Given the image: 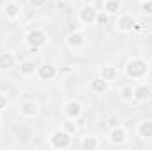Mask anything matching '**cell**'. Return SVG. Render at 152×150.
Returning a JSON list of instances; mask_svg holds the SVG:
<instances>
[{"mask_svg": "<svg viewBox=\"0 0 152 150\" xmlns=\"http://www.w3.org/2000/svg\"><path fill=\"white\" fill-rule=\"evenodd\" d=\"M149 71V64L147 60L143 58H138V57H133L127 60V64L124 66V73L129 79H142L143 76L147 74Z\"/></svg>", "mask_w": 152, "mask_h": 150, "instance_id": "cell-1", "label": "cell"}, {"mask_svg": "<svg viewBox=\"0 0 152 150\" xmlns=\"http://www.w3.org/2000/svg\"><path fill=\"white\" fill-rule=\"evenodd\" d=\"M48 41V36L42 28H32L27 36H25V42L32 51H37L39 48H42Z\"/></svg>", "mask_w": 152, "mask_h": 150, "instance_id": "cell-2", "label": "cell"}, {"mask_svg": "<svg viewBox=\"0 0 152 150\" xmlns=\"http://www.w3.org/2000/svg\"><path fill=\"white\" fill-rule=\"evenodd\" d=\"M71 145V134L64 129H58L55 133H51L50 136V147L53 149H67Z\"/></svg>", "mask_w": 152, "mask_h": 150, "instance_id": "cell-3", "label": "cell"}, {"mask_svg": "<svg viewBox=\"0 0 152 150\" xmlns=\"http://www.w3.org/2000/svg\"><path fill=\"white\" fill-rule=\"evenodd\" d=\"M81 113H83V108H81V104H80L78 101H69V103H66V106H64V115H66L69 120H78V117H81Z\"/></svg>", "mask_w": 152, "mask_h": 150, "instance_id": "cell-4", "label": "cell"}, {"mask_svg": "<svg viewBox=\"0 0 152 150\" xmlns=\"http://www.w3.org/2000/svg\"><path fill=\"white\" fill-rule=\"evenodd\" d=\"M108 140L113 145H122L127 140V133H126V129L122 125L120 127H113V129H108Z\"/></svg>", "mask_w": 152, "mask_h": 150, "instance_id": "cell-5", "label": "cell"}, {"mask_svg": "<svg viewBox=\"0 0 152 150\" xmlns=\"http://www.w3.org/2000/svg\"><path fill=\"white\" fill-rule=\"evenodd\" d=\"M96 16H97V9L94 5H83L78 12V18L81 23H94Z\"/></svg>", "mask_w": 152, "mask_h": 150, "instance_id": "cell-6", "label": "cell"}, {"mask_svg": "<svg viewBox=\"0 0 152 150\" xmlns=\"http://www.w3.org/2000/svg\"><path fill=\"white\" fill-rule=\"evenodd\" d=\"M134 25H136V20L131 14H124V16H120L117 20V27H118L120 32H133Z\"/></svg>", "mask_w": 152, "mask_h": 150, "instance_id": "cell-7", "label": "cell"}, {"mask_svg": "<svg viewBox=\"0 0 152 150\" xmlns=\"http://www.w3.org/2000/svg\"><path fill=\"white\" fill-rule=\"evenodd\" d=\"M20 111H21L23 117H27V118H34L39 113V104L36 101H25V103H21Z\"/></svg>", "mask_w": 152, "mask_h": 150, "instance_id": "cell-8", "label": "cell"}, {"mask_svg": "<svg viewBox=\"0 0 152 150\" xmlns=\"http://www.w3.org/2000/svg\"><path fill=\"white\" fill-rule=\"evenodd\" d=\"M136 134L143 140L152 138V120H142L136 127Z\"/></svg>", "mask_w": 152, "mask_h": 150, "instance_id": "cell-9", "label": "cell"}, {"mask_svg": "<svg viewBox=\"0 0 152 150\" xmlns=\"http://www.w3.org/2000/svg\"><path fill=\"white\" fill-rule=\"evenodd\" d=\"M90 88H92L96 94H104V92H108L110 83H108L106 79H103L101 76H96V78L90 81Z\"/></svg>", "mask_w": 152, "mask_h": 150, "instance_id": "cell-10", "label": "cell"}, {"mask_svg": "<svg viewBox=\"0 0 152 150\" xmlns=\"http://www.w3.org/2000/svg\"><path fill=\"white\" fill-rule=\"evenodd\" d=\"M37 76L41 79H53L57 76V69L55 66H50V64H42L37 67Z\"/></svg>", "mask_w": 152, "mask_h": 150, "instance_id": "cell-11", "label": "cell"}, {"mask_svg": "<svg viewBox=\"0 0 152 150\" xmlns=\"http://www.w3.org/2000/svg\"><path fill=\"white\" fill-rule=\"evenodd\" d=\"M14 60H16L14 53H11V51L0 53V71H9L14 66Z\"/></svg>", "mask_w": 152, "mask_h": 150, "instance_id": "cell-12", "label": "cell"}, {"mask_svg": "<svg viewBox=\"0 0 152 150\" xmlns=\"http://www.w3.org/2000/svg\"><path fill=\"white\" fill-rule=\"evenodd\" d=\"M66 42H67V46H69V48L78 50V48H81V46L85 44V37H83L80 32H71V34L66 37Z\"/></svg>", "mask_w": 152, "mask_h": 150, "instance_id": "cell-13", "label": "cell"}, {"mask_svg": "<svg viewBox=\"0 0 152 150\" xmlns=\"http://www.w3.org/2000/svg\"><path fill=\"white\" fill-rule=\"evenodd\" d=\"M99 76L103 78V79H106L108 83H112L117 79V76H118V71H117V67L113 66H104L101 71H99Z\"/></svg>", "mask_w": 152, "mask_h": 150, "instance_id": "cell-14", "label": "cell"}, {"mask_svg": "<svg viewBox=\"0 0 152 150\" xmlns=\"http://www.w3.org/2000/svg\"><path fill=\"white\" fill-rule=\"evenodd\" d=\"M20 14H21V7H20V4H16V2H9V4H5V16H7L9 20H16V18H20Z\"/></svg>", "mask_w": 152, "mask_h": 150, "instance_id": "cell-15", "label": "cell"}, {"mask_svg": "<svg viewBox=\"0 0 152 150\" xmlns=\"http://www.w3.org/2000/svg\"><path fill=\"white\" fill-rule=\"evenodd\" d=\"M151 97V87L149 85H138L134 88V99L136 101H147Z\"/></svg>", "mask_w": 152, "mask_h": 150, "instance_id": "cell-16", "label": "cell"}, {"mask_svg": "<svg viewBox=\"0 0 152 150\" xmlns=\"http://www.w3.org/2000/svg\"><path fill=\"white\" fill-rule=\"evenodd\" d=\"M20 73L23 76H30L36 73V64L32 62V60H23L21 64H20Z\"/></svg>", "mask_w": 152, "mask_h": 150, "instance_id": "cell-17", "label": "cell"}, {"mask_svg": "<svg viewBox=\"0 0 152 150\" xmlns=\"http://www.w3.org/2000/svg\"><path fill=\"white\" fill-rule=\"evenodd\" d=\"M97 147H99V141H97V138H96V136H85V138L81 140V149L96 150Z\"/></svg>", "mask_w": 152, "mask_h": 150, "instance_id": "cell-18", "label": "cell"}, {"mask_svg": "<svg viewBox=\"0 0 152 150\" xmlns=\"http://www.w3.org/2000/svg\"><path fill=\"white\" fill-rule=\"evenodd\" d=\"M118 94H120V99H122V101H126V103L134 99V88H133L131 85H124V87L120 88V92H118Z\"/></svg>", "mask_w": 152, "mask_h": 150, "instance_id": "cell-19", "label": "cell"}, {"mask_svg": "<svg viewBox=\"0 0 152 150\" xmlns=\"http://www.w3.org/2000/svg\"><path fill=\"white\" fill-rule=\"evenodd\" d=\"M104 11L108 14H117L120 11V2L118 0H106L104 2Z\"/></svg>", "mask_w": 152, "mask_h": 150, "instance_id": "cell-20", "label": "cell"}, {"mask_svg": "<svg viewBox=\"0 0 152 150\" xmlns=\"http://www.w3.org/2000/svg\"><path fill=\"white\" fill-rule=\"evenodd\" d=\"M122 125V118L118 115H112L108 120H106V127L108 129H113V127H120Z\"/></svg>", "mask_w": 152, "mask_h": 150, "instance_id": "cell-21", "label": "cell"}, {"mask_svg": "<svg viewBox=\"0 0 152 150\" xmlns=\"http://www.w3.org/2000/svg\"><path fill=\"white\" fill-rule=\"evenodd\" d=\"M62 129H64V131H67L69 134H75L76 131H78V124H76V122H64Z\"/></svg>", "mask_w": 152, "mask_h": 150, "instance_id": "cell-22", "label": "cell"}, {"mask_svg": "<svg viewBox=\"0 0 152 150\" xmlns=\"http://www.w3.org/2000/svg\"><path fill=\"white\" fill-rule=\"evenodd\" d=\"M142 12L152 16V0H143L142 2Z\"/></svg>", "mask_w": 152, "mask_h": 150, "instance_id": "cell-23", "label": "cell"}, {"mask_svg": "<svg viewBox=\"0 0 152 150\" xmlns=\"http://www.w3.org/2000/svg\"><path fill=\"white\" fill-rule=\"evenodd\" d=\"M96 23H103V25H104V23H108V12H106V11H101V12L97 11Z\"/></svg>", "mask_w": 152, "mask_h": 150, "instance_id": "cell-24", "label": "cell"}, {"mask_svg": "<svg viewBox=\"0 0 152 150\" xmlns=\"http://www.w3.org/2000/svg\"><path fill=\"white\" fill-rule=\"evenodd\" d=\"M5 106H7V95L0 92V111L5 110Z\"/></svg>", "mask_w": 152, "mask_h": 150, "instance_id": "cell-25", "label": "cell"}, {"mask_svg": "<svg viewBox=\"0 0 152 150\" xmlns=\"http://www.w3.org/2000/svg\"><path fill=\"white\" fill-rule=\"evenodd\" d=\"M28 2H30L32 7H42L46 4V0H28Z\"/></svg>", "mask_w": 152, "mask_h": 150, "instance_id": "cell-26", "label": "cell"}, {"mask_svg": "<svg viewBox=\"0 0 152 150\" xmlns=\"http://www.w3.org/2000/svg\"><path fill=\"white\" fill-rule=\"evenodd\" d=\"M73 73V67L71 66H64L62 69H60V74H71Z\"/></svg>", "mask_w": 152, "mask_h": 150, "instance_id": "cell-27", "label": "cell"}, {"mask_svg": "<svg viewBox=\"0 0 152 150\" xmlns=\"http://www.w3.org/2000/svg\"><path fill=\"white\" fill-rule=\"evenodd\" d=\"M64 2H73V0H64Z\"/></svg>", "mask_w": 152, "mask_h": 150, "instance_id": "cell-28", "label": "cell"}, {"mask_svg": "<svg viewBox=\"0 0 152 150\" xmlns=\"http://www.w3.org/2000/svg\"><path fill=\"white\" fill-rule=\"evenodd\" d=\"M0 124H2V117H0Z\"/></svg>", "mask_w": 152, "mask_h": 150, "instance_id": "cell-29", "label": "cell"}]
</instances>
